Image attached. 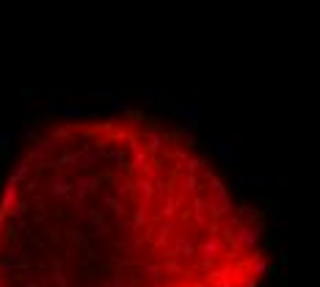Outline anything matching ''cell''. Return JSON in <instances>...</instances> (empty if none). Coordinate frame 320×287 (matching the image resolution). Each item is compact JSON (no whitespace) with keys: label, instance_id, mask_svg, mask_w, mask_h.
I'll use <instances>...</instances> for the list:
<instances>
[{"label":"cell","instance_id":"6da1fadb","mask_svg":"<svg viewBox=\"0 0 320 287\" xmlns=\"http://www.w3.org/2000/svg\"><path fill=\"white\" fill-rule=\"evenodd\" d=\"M207 141H210V146H213V152L218 155V160L224 163V166H229V168H243V157H240V152H235L229 146V144L224 141V136H218V133H210L207 136Z\"/></svg>","mask_w":320,"mask_h":287},{"label":"cell","instance_id":"7a4b0ae2","mask_svg":"<svg viewBox=\"0 0 320 287\" xmlns=\"http://www.w3.org/2000/svg\"><path fill=\"white\" fill-rule=\"evenodd\" d=\"M174 114L182 116L185 127H190V130H196L199 122H202V108H199V102H193V100L177 102V105H174Z\"/></svg>","mask_w":320,"mask_h":287},{"label":"cell","instance_id":"3957f363","mask_svg":"<svg viewBox=\"0 0 320 287\" xmlns=\"http://www.w3.org/2000/svg\"><path fill=\"white\" fill-rule=\"evenodd\" d=\"M265 185H271L268 177H249V174L237 177V188H265Z\"/></svg>","mask_w":320,"mask_h":287},{"label":"cell","instance_id":"277c9868","mask_svg":"<svg viewBox=\"0 0 320 287\" xmlns=\"http://www.w3.org/2000/svg\"><path fill=\"white\" fill-rule=\"evenodd\" d=\"M11 141H14V136L8 130H0V157L8 152V146H11Z\"/></svg>","mask_w":320,"mask_h":287},{"label":"cell","instance_id":"5b68a950","mask_svg":"<svg viewBox=\"0 0 320 287\" xmlns=\"http://www.w3.org/2000/svg\"><path fill=\"white\" fill-rule=\"evenodd\" d=\"M64 122H75V119H83V116H86V111H80V108H66V111H64Z\"/></svg>","mask_w":320,"mask_h":287},{"label":"cell","instance_id":"8992f818","mask_svg":"<svg viewBox=\"0 0 320 287\" xmlns=\"http://www.w3.org/2000/svg\"><path fill=\"white\" fill-rule=\"evenodd\" d=\"M44 108H47V111H66V102L64 100H50V102H44Z\"/></svg>","mask_w":320,"mask_h":287},{"label":"cell","instance_id":"52a82bcc","mask_svg":"<svg viewBox=\"0 0 320 287\" xmlns=\"http://www.w3.org/2000/svg\"><path fill=\"white\" fill-rule=\"evenodd\" d=\"M111 108H113V111H125V114H127V111H130V108H127L125 102L119 100V97H111Z\"/></svg>","mask_w":320,"mask_h":287},{"label":"cell","instance_id":"ba28073f","mask_svg":"<svg viewBox=\"0 0 320 287\" xmlns=\"http://www.w3.org/2000/svg\"><path fill=\"white\" fill-rule=\"evenodd\" d=\"M141 94H144V97H147V100H149V102H158V89H144V91H141Z\"/></svg>","mask_w":320,"mask_h":287}]
</instances>
